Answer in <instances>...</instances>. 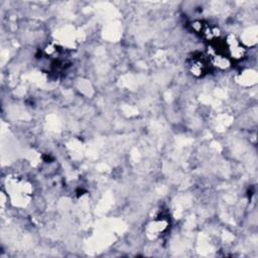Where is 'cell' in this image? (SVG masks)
<instances>
[{"mask_svg":"<svg viewBox=\"0 0 258 258\" xmlns=\"http://www.w3.org/2000/svg\"><path fill=\"white\" fill-rule=\"evenodd\" d=\"M210 64H211V61H207L204 55L199 54V55H194L191 57L188 63V68L192 75L201 77L205 73H207Z\"/></svg>","mask_w":258,"mask_h":258,"instance_id":"cell-1","label":"cell"}]
</instances>
